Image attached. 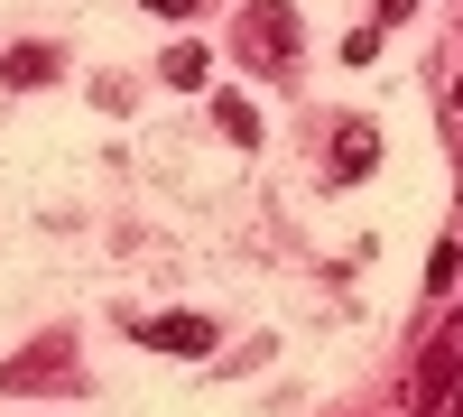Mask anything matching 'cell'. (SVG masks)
Returning a JSON list of instances; mask_svg holds the SVG:
<instances>
[{
  "instance_id": "obj_6",
  "label": "cell",
  "mask_w": 463,
  "mask_h": 417,
  "mask_svg": "<svg viewBox=\"0 0 463 417\" xmlns=\"http://www.w3.org/2000/svg\"><path fill=\"white\" fill-rule=\"evenodd\" d=\"M158 74H167L176 93H204V84H213V56L195 47V37H176V47H167V65H158Z\"/></svg>"
},
{
  "instance_id": "obj_5",
  "label": "cell",
  "mask_w": 463,
  "mask_h": 417,
  "mask_svg": "<svg viewBox=\"0 0 463 417\" xmlns=\"http://www.w3.org/2000/svg\"><path fill=\"white\" fill-rule=\"evenodd\" d=\"M56 74H65L56 47H10V56H0V84H28L37 93V84H56Z\"/></svg>"
},
{
  "instance_id": "obj_10",
  "label": "cell",
  "mask_w": 463,
  "mask_h": 417,
  "mask_svg": "<svg viewBox=\"0 0 463 417\" xmlns=\"http://www.w3.org/2000/svg\"><path fill=\"white\" fill-rule=\"evenodd\" d=\"M408 10H417V0H380V19H390V28H399V19H408Z\"/></svg>"
},
{
  "instance_id": "obj_1",
  "label": "cell",
  "mask_w": 463,
  "mask_h": 417,
  "mask_svg": "<svg viewBox=\"0 0 463 417\" xmlns=\"http://www.w3.org/2000/svg\"><path fill=\"white\" fill-rule=\"evenodd\" d=\"M232 56H241L250 74H297V10H288V0H241Z\"/></svg>"
},
{
  "instance_id": "obj_8",
  "label": "cell",
  "mask_w": 463,
  "mask_h": 417,
  "mask_svg": "<svg viewBox=\"0 0 463 417\" xmlns=\"http://www.w3.org/2000/svg\"><path fill=\"white\" fill-rule=\"evenodd\" d=\"M454 279H463V242H436V251H427V288H436V297H445V288H454Z\"/></svg>"
},
{
  "instance_id": "obj_9",
  "label": "cell",
  "mask_w": 463,
  "mask_h": 417,
  "mask_svg": "<svg viewBox=\"0 0 463 417\" xmlns=\"http://www.w3.org/2000/svg\"><path fill=\"white\" fill-rule=\"evenodd\" d=\"M139 10H148V19H195L204 0H139Z\"/></svg>"
},
{
  "instance_id": "obj_2",
  "label": "cell",
  "mask_w": 463,
  "mask_h": 417,
  "mask_svg": "<svg viewBox=\"0 0 463 417\" xmlns=\"http://www.w3.org/2000/svg\"><path fill=\"white\" fill-rule=\"evenodd\" d=\"M130 334L148 353H185V362L213 353V316H130Z\"/></svg>"
},
{
  "instance_id": "obj_4",
  "label": "cell",
  "mask_w": 463,
  "mask_h": 417,
  "mask_svg": "<svg viewBox=\"0 0 463 417\" xmlns=\"http://www.w3.org/2000/svg\"><path fill=\"white\" fill-rule=\"evenodd\" d=\"M454 371H463V344H427V362H417V381H408V408H436Z\"/></svg>"
},
{
  "instance_id": "obj_3",
  "label": "cell",
  "mask_w": 463,
  "mask_h": 417,
  "mask_svg": "<svg viewBox=\"0 0 463 417\" xmlns=\"http://www.w3.org/2000/svg\"><path fill=\"white\" fill-rule=\"evenodd\" d=\"M371 167H380V130H371V121H343V130H334V167H325V176H334V185H362Z\"/></svg>"
},
{
  "instance_id": "obj_7",
  "label": "cell",
  "mask_w": 463,
  "mask_h": 417,
  "mask_svg": "<svg viewBox=\"0 0 463 417\" xmlns=\"http://www.w3.org/2000/svg\"><path fill=\"white\" fill-rule=\"evenodd\" d=\"M213 130H222V139H241V148H250V139H260V111H250L241 93H213Z\"/></svg>"
}]
</instances>
